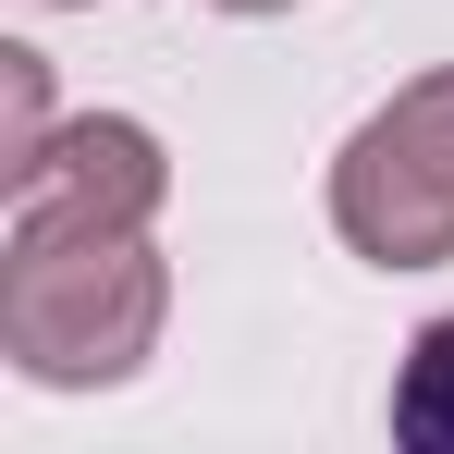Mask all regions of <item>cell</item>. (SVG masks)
Here are the masks:
<instances>
[{
	"mask_svg": "<svg viewBox=\"0 0 454 454\" xmlns=\"http://www.w3.org/2000/svg\"><path fill=\"white\" fill-rule=\"evenodd\" d=\"M160 283L148 233H12L0 246V356L50 393L123 380L160 344Z\"/></svg>",
	"mask_w": 454,
	"mask_h": 454,
	"instance_id": "6da1fadb",
	"label": "cell"
},
{
	"mask_svg": "<svg viewBox=\"0 0 454 454\" xmlns=\"http://www.w3.org/2000/svg\"><path fill=\"white\" fill-rule=\"evenodd\" d=\"M332 233L369 270H442L454 258V62L393 86L332 160Z\"/></svg>",
	"mask_w": 454,
	"mask_h": 454,
	"instance_id": "7a4b0ae2",
	"label": "cell"
},
{
	"mask_svg": "<svg viewBox=\"0 0 454 454\" xmlns=\"http://www.w3.org/2000/svg\"><path fill=\"white\" fill-rule=\"evenodd\" d=\"M0 197H12V233H148L160 197H172V160H160L148 123L86 111V123H50L12 160Z\"/></svg>",
	"mask_w": 454,
	"mask_h": 454,
	"instance_id": "3957f363",
	"label": "cell"
},
{
	"mask_svg": "<svg viewBox=\"0 0 454 454\" xmlns=\"http://www.w3.org/2000/svg\"><path fill=\"white\" fill-rule=\"evenodd\" d=\"M393 430L418 454H454V319H430L405 344V380H393Z\"/></svg>",
	"mask_w": 454,
	"mask_h": 454,
	"instance_id": "277c9868",
	"label": "cell"
},
{
	"mask_svg": "<svg viewBox=\"0 0 454 454\" xmlns=\"http://www.w3.org/2000/svg\"><path fill=\"white\" fill-rule=\"evenodd\" d=\"M0 98H12V136H0V172H12V160H25L37 136H50V62H37V50H0Z\"/></svg>",
	"mask_w": 454,
	"mask_h": 454,
	"instance_id": "5b68a950",
	"label": "cell"
},
{
	"mask_svg": "<svg viewBox=\"0 0 454 454\" xmlns=\"http://www.w3.org/2000/svg\"><path fill=\"white\" fill-rule=\"evenodd\" d=\"M209 12H295V0H209Z\"/></svg>",
	"mask_w": 454,
	"mask_h": 454,
	"instance_id": "8992f818",
	"label": "cell"
}]
</instances>
